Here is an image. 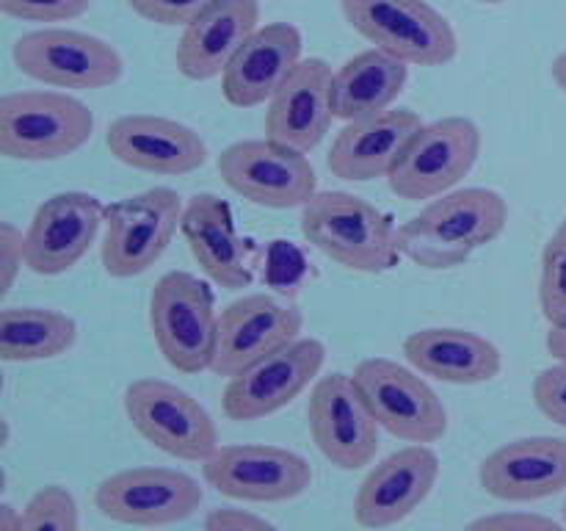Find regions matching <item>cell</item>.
Returning <instances> with one entry per match:
<instances>
[{"mask_svg": "<svg viewBox=\"0 0 566 531\" xmlns=\"http://www.w3.org/2000/svg\"><path fill=\"white\" fill-rule=\"evenodd\" d=\"M509 202L495 188H457L429 199L418 216L398 227L403 258L429 271L457 269L506 232Z\"/></svg>", "mask_w": 566, "mask_h": 531, "instance_id": "1", "label": "cell"}, {"mask_svg": "<svg viewBox=\"0 0 566 531\" xmlns=\"http://www.w3.org/2000/svg\"><path fill=\"white\" fill-rule=\"evenodd\" d=\"M302 236L332 263L357 274H385L401 258L390 216L348 191L315 194L302 208Z\"/></svg>", "mask_w": 566, "mask_h": 531, "instance_id": "2", "label": "cell"}, {"mask_svg": "<svg viewBox=\"0 0 566 531\" xmlns=\"http://www.w3.org/2000/svg\"><path fill=\"white\" fill-rule=\"evenodd\" d=\"M94 114L66 92H11L0 97V153L11 160L44 164L86 147Z\"/></svg>", "mask_w": 566, "mask_h": 531, "instance_id": "3", "label": "cell"}, {"mask_svg": "<svg viewBox=\"0 0 566 531\" xmlns=\"http://www.w3.org/2000/svg\"><path fill=\"white\" fill-rule=\"evenodd\" d=\"M149 330L175 371L202 374L213 368L219 313L208 282L188 271H166L149 293Z\"/></svg>", "mask_w": 566, "mask_h": 531, "instance_id": "4", "label": "cell"}, {"mask_svg": "<svg viewBox=\"0 0 566 531\" xmlns=\"http://www.w3.org/2000/svg\"><path fill=\"white\" fill-rule=\"evenodd\" d=\"M340 11L370 48L409 66L451 64L459 53L453 25L426 0H340Z\"/></svg>", "mask_w": 566, "mask_h": 531, "instance_id": "5", "label": "cell"}, {"mask_svg": "<svg viewBox=\"0 0 566 531\" xmlns=\"http://www.w3.org/2000/svg\"><path fill=\"white\" fill-rule=\"evenodd\" d=\"M182 202L175 188L155 186L142 194L111 202L105 208L103 260L105 274L114 280H133L142 277L164 258L171 238L180 230Z\"/></svg>", "mask_w": 566, "mask_h": 531, "instance_id": "6", "label": "cell"}, {"mask_svg": "<svg viewBox=\"0 0 566 531\" xmlns=\"http://www.w3.org/2000/svg\"><path fill=\"white\" fill-rule=\"evenodd\" d=\"M125 413L133 429L169 457L202 465L219 448L216 420L188 391L158 376L125 387Z\"/></svg>", "mask_w": 566, "mask_h": 531, "instance_id": "7", "label": "cell"}, {"mask_svg": "<svg viewBox=\"0 0 566 531\" xmlns=\"http://www.w3.org/2000/svg\"><path fill=\"white\" fill-rule=\"evenodd\" d=\"M484 133L468 116H442L415 133L407 153L387 177L396 197L420 202L453 191L473 171Z\"/></svg>", "mask_w": 566, "mask_h": 531, "instance_id": "8", "label": "cell"}, {"mask_svg": "<svg viewBox=\"0 0 566 531\" xmlns=\"http://www.w3.org/2000/svg\"><path fill=\"white\" fill-rule=\"evenodd\" d=\"M352 376L376 424L392 437L420 446L446 437L448 409L420 371L390 357H368L354 368Z\"/></svg>", "mask_w": 566, "mask_h": 531, "instance_id": "9", "label": "cell"}, {"mask_svg": "<svg viewBox=\"0 0 566 531\" xmlns=\"http://www.w3.org/2000/svg\"><path fill=\"white\" fill-rule=\"evenodd\" d=\"M17 70L50 88H108L125 75L119 50L94 33L72 28H39L14 42Z\"/></svg>", "mask_w": 566, "mask_h": 531, "instance_id": "10", "label": "cell"}, {"mask_svg": "<svg viewBox=\"0 0 566 531\" xmlns=\"http://www.w3.org/2000/svg\"><path fill=\"white\" fill-rule=\"evenodd\" d=\"M205 490L193 476L177 468L136 465L105 476L94 490L103 518L133 529H164L197 514Z\"/></svg>", "mask_w": 566, "mask_h": 531, "instance_id": "11", "label": "cell"}, {"mask_svg": "<svg viewBox=\"0 0 566 531\" xmlns=\"http://www.w3.org/2000/svg\"><path fill=\"white\" fill-rule=\"evenodd\" d=\"M216 169L238 197L260 208H304L318 194V177L307 153L269 136L247 138L221 149Z\"/></svg>", "mask_w": 566, "mask_h": 531, "instance_id": "12", "label": "cell"}, {"mask_svg": "<svg viewBox=\"0 0 566 531\" xmlns=\"http://www.w3.org/2000/svg\"><path fill=\"white\" fill-rule=\"evenodd\" d=\"M202 479L219 496L243 503H282L313 485V465L302 454L269 442L219 446L202 462Z\"/></svg>", "mask_w": 566, "mask_h": 531, "instance_id": "13", "label": "cell"}, {"mask_svg": "<svg viewBox=\"0 0 566 531\" xmlns=\"http://www.w3.org/2000/svg\"><path fill=\"white\" fill-rule=\"evenodd\" d=\"M307 424L318 451L340 470H359L379 451V429L352 374L321 376L307 402Z\"/></svg>", "mask_w": 566, "mask_h": 531, "instance_id": "14", "label": "cell"}, {"mask_svg": "<svg viewBox=\"0 0 566 531\" xmlns=\"http://www.w3.org/2000/svg\"><path fill=\"white\" fill-rule=\"evenodd\" d=\"M326 363V346L318 337H298L280 352L269 354L243 374L232 376L221 396V409L230 420H260L296 402Z\"/></svg>", "mask_w": 566, "mask_h": 531, "instance_id": "15", "label": "cell"}, {"mask_svg": "<svg viewBox=\"0 0 566 531\" xmlns=\"http://www.w3.org/2000/svg\"><path fill=\"white\" fill-rule=\"evenodd\" d=\"M304 330V313L293 302L271 293H247L219 313V341H216L213 374H243L269 354L298 341Z\"/></svg>", "mask_w": 566, "mask_h": 531, "instance_id": "16", "label": "cell"}, {"mask_svg": "<svg viewBox=\"0 0 566 531\" xmlns=\"http://www.w3.org/2000/svg\"><path fill=\"white\" fill-rule=\"evenodd\" d=\"M105 208L94 194L61 191L44 199L25 230V269L59 277L75 269L105 227Z\"/></svg>", "mask_w": 566, "mask_h": 531, "instance_id": "17", "label": "cell"}, {"mask_svg": "<svg viewBox=\"0 0 566 531\" xmlns=\"http://www.w3.org/2000/svg\"><path fill=\"white\" fill-rule=\"evenodd\" d=\"M440 479V457L429 446L409 442L376 462L354 496V520L368 531L403 523L431 496Z\"/></svg>", "mask_w": 566, "mask_h": 531, "instance_id": "18", "label": "cell"}, {"mask_svg": "<svg viewBox=\"0 0 566 531\" xmlns=\"http://www.w3.org/2000/svg\"><path fill=\"white\" fill-rule=\"evenodd\" d=\"M105 147L119 164L149 175L180 177L208 164V142L193 127L158 114H125L105 131Z\"/></svg>", "mask_w": 566, "mask_h": 531, "instance_id": "19", "label": "cell"}, {"mask_svg": "<svg viewBox=\"0 0 566 531\" xmlns=\"http://www.w3.org/2000/svg\"><path fill=\"white\" fill-rule=\"evenodd\" d=\"M479 485L486 496L509 503L558 496L566 490V440L536 435L495 448L481 459Z\"/></svg>", "mask_w": 566, "mask_h": 531, "instance_id": "20", "label": "cell"}, {"mask_svg": "<svg viewBox=\"0 0 566 531\" xmlns=\"http://www.w3.org/2000/svg\"><path fill=\"white\" fill-rule=\"evenodd\" d=\"M335 119V72L324 59H304L271 97L265 136L310 155Z\"/></svg>", "mask_w": 566, "mask_h": 531, "instance_id": "21", "label": "cell"}, {"mask_svg": "<svg viewBox=\"0 0 566 531\" xmlns=\"http://www.w3.org/2000/svg\"><path fill=\"white\" fill-rule=\"evenodd\" d=\"M304 37L293 22H265L260 25L230 66L221 75V94L232 108H258L269 105L304 61Z\"/></svg>", "mask_w": 566, "mask_h": 531, "instance_id": "22", "label": "cell"}, {"mask_svg": "<svg viewBox=\"0 0 566 531\" xmlns=\"http://www.w3.org/2000/svg\"><path fill=\"white\" fill-rule=\"evenodd\" d=\"M426 122L409 108H390L370 119L346 122L332 142L329 158H326L329 171L352 183L390 177L415 133Z\"/></svg>", "mask_w": 566, "mask_h": 531, "instance_id": "23", "label": "cell"}, {"mask_svg": "<svg viewBox=\"0 0 566 531\" xmlns=\"http://www.w3.org/2000/svg\"><path fill=\"white\" fill-rule=\"evenodd\" d=\"M260 28L258 0H213L197 20L182 28L175 64L188 81L224 75L241 44Z\"/></svg>", "mask_w": 566, "mask_h": 531, "instance_id": "24", "label": "cell"}, {"mask_svg": "<svg viewBox=\"0 0 566 531\" xmlns=\"http://www.w3.org/2000/svg\"><path fill=\"white\" fill-rule=\"evenodd\" d=\"M180 232L191 258L219 288L238 291L252 285V258L238 232L230 205L216 194H193L182 210Z\"/></svg>", "mask_w": 566, "mask_h": 531, "instance_id": "25", "label": "cell"}, {"mask_svg": "<svg viewBox=\"0 0 566 531\" xmlns=\"http://www.w3.org/2000/svg\"><path fill=\"white\" fill-rule=\"evenodd\" d=\"M401 348L415 371L446 385H486L503 371L501 348L459 326H426L403 337Z\"/></svg>", "mask_w": 566, "mask_h": 531, "instance_id": "26", "label": "cell"}, {"mask_svg": "<svg viewBox=\"0 0 566 531\" xmlns=\"http://www.w3.org/2000/svg\"><path fill=\"white\" fill-rule=\"evenodd\" d=\"M409 81V64L379 48L343 61L335 72V114L337 119L359 122L379 116L396 105Z\"/></svg>", "mask_w": 566, "mask_h": 531, "instance_id": "27", "label": "cell"}, {"mask_svg": "<svg viewBox=\"0 0 566 531\" xmlns=\"http://www.w3.org/2000/svg\"><path fill=\"white\" fill-rule=\"evenodd\" d=\"M77 341L72 315L50 308L0 310V360L3 363H42L70 352Z\"/></svg>", "mask_w": 566, "mask_h": 531, "instance_id": "28", "label": "cell"}, {"mask_svg": "<svg viewBox=\"0 0 566 531\" xmlns=\"http://www.w3.org/2000/svg\"><path fill=\"white\" fill-rule=\"evenodd\" d=\"M539 308L551 326L566 324V219L542 249Z\"/></svg>", "mask_w": 566, "mask_h": 531, "instance_id": "29", "label": "cell"}, {"mask_svg": "<svg viewBox=\"0 0 566 531\" xmlns=\"http://www.w3.org/2000/svg\"><path fill=\"white\" fill-rule=\"evenodd\" d=\"M20 531H81L77 501L64 485H48L22 509Z\"/></svg>", "mask_w": 566, "mask_h": 531, "instance_id": "30", "label": "cell"}, {"mask_svg": "<svg viewBox=\"0 0 566 531\" xmlns=\"http://www.w3.org/2000/svg\"><path fill=\"white\" fill-rule=\"evenodd\" d=\"M92 9V0H0V11L22 22H70Z\"/></svg>", "mask_w": 566, "mask_h": 531, "instance_id": "31", "label": "cell"}, {"mask_svg": "<svg viewBox=\"0 0 566 531\" xmlns=\"http://www.w3.org/2000/svg\"><path fill=\"white\" fill-rule=\"evenodd\" d=\"M213 0H127L133 11L142 20L155 22L164 28H186L188 22L197 20Z\"/></svg>", "mask_w": 566, "mask_h": 531, "instance_id": "32", "label": "cell"}, {"mask_svg": "<svg viewBox=\"0 0 566 531\" xmlns=\"http://www.w3.org/2000/svg\"><path fill=\"white\" fill-rule=\"evenodd\" d=\"M534 404L547 420L566 429V363H556L539 371L534 379Z\"/></svg>", "mask_w": 566, "mask_h": 531, "instance_id": "33", "label": "cell"}, {"mask_svg": "<svg viewBox=\"0 0 566 531\" xmlns=\"http://www.w3.org/2000/svg\"><path fill=\"white\" fill-rule=\"evenodd\" d=\"M462 531H566L547 514L536 512H492L470 520Z\"/></svg>", "mask_w": 566, "mask_h": 531, "instance_id": "34", "label": "cell"}, {"mask_svg": "<svg viewBox=\"0 0 566 531\" xmlns=\"http://www.w3.org/2000/svg\"><path fill=\"white\" fill-rule=\"evenodd\" d=\"M25 266V232L11 221H0V296L14 288L17 274Z\"/></svg>", "mask_w": 566, "mask_h": 531, "instance_id": "35", "label": "cell"}, {"mask_svg": "<svg viewBox=\"0 0 566 531\" xmlns=\"http://www.w3.org/2000/svg\"><path fill=\"white\" fill-rule=\"evenodd\" d=\"M205 531H280L260 514L247 512V509H210L205 518Z\"/></svg>", "mask_w": 566, "mask_h": 531, "instance_id": "36", "label": "cell"}, {"mask_svg": "<svg viewBox=\"0 0 566 531\" xmlns=\"http://www.w3.org/2000/svg\"><path fill=\"white\" fill-rule=\"evenodd\" d=\"M547 354H551L556 363H566V324L564 326H551L545 337Z\"/></svg>", "mask_w": 566, "mask_h": 531, "instance_id": "37", "label": "cell"}, {"mask_svg": "<svg viewBox=\"0 0 566 531\" xmlns=\"http://www.w3.org/2000/svg\"><path fill=\"white\" fill-rule=\"evenodd\" d=\"M22 509H14L11 503L0 507V531H20Z\"/></svg>", "mask_w": 566, "mask_h": 531, "instance_id": "38", "label": "cell"}, {"mask_svg": "<svg viewBox=\"0 0 566 531\" xmlns=\"http://www.w3.org/2000/svg\"><path fill=\"white\" fill-rule=\"evenodd\" d=\"M551 75H553V81H556V86L566 94V50H564V53H558L556 59H553Z\"/></svg>", "mask_w": 566, "mask_h": 531, "instance_id": "39", "label": "cell"}, {"mask_svg": "<svg viewBox=\"0 0 566 531\" xmlns=\"http://www.w3.org/2000/svg\"><path fill=\"white\" fill-rule=\"evenodd\" d=\"M475 3H484V6H503V3H512V0H475Z\"/></svg>", "mask_w": 566, "mask_h": 531, "instance_id": "40", "label": "cell"}, {"mask_svg": "<svg viewBox=\"0 0 566 531\" xmlns=\"http://www.w3.org/2000/svg\"><path fill=\"white\" fill-rule=\"evenodd\" d=\"M564 520H566V501H564Z\"/></svg>", "mask_w": 566, "mask_h": 531, "instance_id": "41", "label": "cell"}]
</instances>
